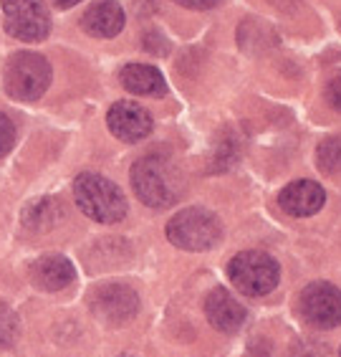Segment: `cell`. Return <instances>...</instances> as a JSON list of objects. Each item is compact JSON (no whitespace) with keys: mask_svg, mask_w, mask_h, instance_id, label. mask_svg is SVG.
Returning a JSON list of instances; mask_svg holds the SVG:
<instances>
[{"mask_svg":"<svg viewBox=\"0 0 341 357\" xmlns=\"http://www.w3.org/2000/svg\"><path fill=\"white\" fill-rule=\"evenodd\" d=\"M91 310L106 324H124L139 310V296L127 284H106L91 296Z\"/></svg>","mask_w":341,"mask_h":357,"instance_id":"obj_8","label":"cell"},{"mask_svg":"<svg viewBox=\"0 0 341 357\" xmlns=\"http://www.w3.org/2000/svg\"><path fill=\"white\" fill-rule=\"evenodd\" d=\"M132 188L144 206L170 208L182 198L184 178L172 160L162 155H147L132 167Z\"/></svg>","mask_w":341,"mask_h":357,"instance_id":"obj_1","label":"cell"},{"mask_svg":"<svg viewBox=\"0 0 341 357\" xmlns=\"http://www.w3.org/2000/svg\"><path fill=\"white\" fill-rule=\"evenodd\" d=\"M56 218H58V206H56V200H51V198L38 200V203H33V206L23 213L26 228H33V231L51 228L56 223Z\"/></svg>","mask_w":341,"mask_h":357,"instance_id":"obj_15","label":"cell"},{"mask_svg":"<svg viewBox=\"0 0 341 357\" xmlns=\"http://www.w3.org/2000/svg\"><path fill=\"white\" fill-rule=\"evenodd\" d=\"M18 337V317L8 304L0 302V347H8Z\"/></svg>","mask_w":341,"mask_h":357,"instance_id":"obj_17","label":"cell"},{"mask_svg":"<svg viewBox=\"0 0 341 357\" xmlns=\"http://www.w3.org/2000/svg\"><path fill=\"white\" fill-rule=\"evenodd\" d=\"M280 208L291 215L306 218V215L319 213L326 203V192L314 180H294L291 185L280 190Z\"/></svg>","mask_w":341,"mask_h":357,"instance_id":"obj_10","label":"cell"},{"mask_svg":"<svg viewBox=\"0 0 341 357\" xmlns=\"http://www.w3.org/2000/svg\"><path fill=\"white\" fill-rule=\"evenodd\" d=\"M119 79H122L124 89L139 96H159L167 91L162 71L150 66V63H129L122 69Z\"/></svg>","mask_w":341,"mask_h":357,"instance_id":"obj_14","label":"cell"},{"mask_svg":"<svg viewBox=\"0 0 341 357\" xmlns=\"http://www.w3.org/2000/svg\"><path fill=\"white\" fill-rule=\"evenodd\" d=\"M106 122L124 142H139L152 132V114L136 102H116L106 114Z\"/></svg>","mask_w":341,"mask_h":357,"instance_id":"obj_9","label":"cell"},{"mask_svg":"<svg viewBox=\"0 0 341 357\" xmlns=\"http://www.w3.org/2000/svg\"><path fill=\"white\" fill-rule=\"evenodd\" d=\"M177 6L192 8V10H207V8H215L220 0H175Z\"/></svg>","mask_w":341,"mask_h":357,"instance_id":"obj_20","label":"cell"},{"mask_svg":"<svg viewBox=\"0 0 341 357\" xmlns=\"http://www.w3.org/2000/svg\"><path fill=\"white\" fill-rule=\"evenodd\" d=\"M51 84V66L38 54H15L6 63V89L15 99L33 102Z\"/></svg>","mask_w":341,"mask_h":357,"instance_id":"obj_5","label":"cell"},{"mask_svg":"<svg viewBox=\"0 0 341 357\" xmlns=\"http://www.w3.org/2000/svg\"><path fill=\"white\" fill-rule=\"evenodd\" d=\"M8 33L18 41H43L51 31V18L43 0H3Z\"/></svg>","mask_w":341,"mask_h":357,"instance_id":"obj_6","label":"cell"},{"mask_svg":"<svg viewBox=\"0 0 341 357\" xmlns=\"http://www.w3.org/2000/svg\"><path fill=\"white\" fill-rule=\"evenodd\" d=\"M31 276H33L35 287L46 289V291H61L74 282L76 271L66 256H43L33 264Z\"/></svg>","mask_w":341,"mask_h":357,"instance_id":"obj_13","label":"cell"},{"mask_svg":"<svg viewBox=\"0 0 341 357\" xmlns=\"http://www.w3.org/2000/svg\"><path fill=\"white\" fill-rule=\"evenodd\" d=\"M232 287L246 296H266L278 284V264L263 251H243L228 266Z\"/></svg>","mask_w":341,"mask_h":357,"instance_id":"obj_4","label":"cell"},{"mask_svg":"<svg viewBox=\"0 0 341 357\" xmlns=\"http://www.w3.org/2000/svg\"><path fill=\"white\" fill-rule=\"evenodd\" d=\"M74 198L76 206L99 223H119L127 215L124 192L109 178L96 172H84L74 180Z\"/></svg>","mask_w":341,"mask_h":357,"instance_id":"obj_2","label":"cell"},{"mask_svg":"<svg viewBox=\"0 0 341 357\" xmlns=\"http://www.w3.org/2000/svg\"><path fill=\"white\" fill-rule=\"evenodd\" d=\"M13 144H15V127L10 122V117L0 112V158L13 150Z\"/></svg>","mask_w":341,"mask_h":357,"instance_id":"obj_18","label":"cell"},{"mask_svg":"<svg viewBox=\"0 0 341 357\" xmlns=\"http://www.w3.org/2000/svg\"><path fill=\"white\" fill-rule=\"evenodd\" d=\"M301 314L319 330L341 324V291L328 282H314L301 291Z\"/></svg>","mask_w":341,"mask_h":357,"instance_id":"obj_7","label":"cell"},{"mask_svg":"<svg viewBox=\"0 0 341 357\" xmlns=\"http://www.w3.org/2000/svg\"><path fill=\"white\" fill-rule=\"evenodd\" d=\"M220 220L203 208H184L167 223V238L184 251H207L220 241Z\"/></svg>","mask_w":341,"mask_h":357,"instance_id":"obj_3","label":"cell"},{"mask_svg":"<svg viewBox=\"0 0 341 357\" xmlns=\"http://www.w3.org/2000/svg\"><path fill=\"white\" fill-rule=\"evenodd\" d=\"M316 160H319L321 172H341V137H328L319 144L316 150Z\"/></svg>","mask_w":341,"mask_h":357,"instance_id":"obj_16","label":"cell"},{"mask_svg":"<svg viewBox=\"0 0 341 357\" xmlns=\"http://www.w3.org/2000/svg\"><path fill=\"white\" fill-rule=\"evenodd\" d=\"M205 314L210 324L220 332H238L246 322V310L243 304L225 291V289H212L207 299H205Z\"/></svg>","mask_w":341,"mask_h":357,"instance_id":"obj_11","label":"cell"},{"mask_svg":"<svg viewBox=\"0 0 341 357\" xmlns=\"http://www.w3.org/2000/svg\"><path fill=\"white\" fill-rule=\"evenodd\" d=\"M326 96H328V102H331V107H336V109L341 112V76L331 79V84H328V89H326Z\"/></svg>","mask_w":341,"mask_h":357,"instance_id":"obj_19","label":"cell"},{"mask_svg":"<svg viewBox=\"0 0 341 357\" xmlns=\"http://www.w3.org/2000/svg\"><path fill=\"white\" fill-rule=\"evenodd\" d=\"M81 26L96 38H111L124 28V10L116 0H96L86 8Z\"/></svg>","mask_w":341,"mask_h":357,"instance_id":"obj_12","label":"cell"},{"mask_svg":"<svg viewBox=\"0 0 341 357\" xmlns=\"http://www.w3.org/2000/svg\"><path fill=\"white\" fill-rule=\"evenodd\" d=\"M54 3L58 8H71V6H76V3H81V0H54Z\"/></svg>","mask_w":341,"mask_h":357,"instance_id":"obj_21","label":"cell"}]
</instances>
